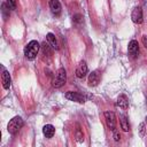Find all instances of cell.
I'll use <instances>...</instances> for the list:
<instances>
[{"label": "cell", "mask_w": 147, "mask_h": 147, "mask_svg": "<svg viewBox=\"0 0 147 147\" xmlns=\"http://www.w3.org/2000/svg\"><path fill=\"white\" fill-rule=\"evenodd\" d=\"M39 48H40V45L37 40H31L30 42H28V45L24 47V55L28 60H33L38 52H39Z\"/></svg>", "instance_id": "obj_1"}, {"label": "cell", "mask_w": 147, "mask_h": 147, "mask_svg": "<svg viewBox=\"0 0 147 147\" xmlns=\"http://www.w3.org/2000/svg\"><path fill=\"white\" fill-rule=\"evenodd\" d=\"M23 125H24V121L22 119V117L15 116L9 121V123L7 125V130L10 134H16L23 127Z\"/></svg>", "instance_id": "obj_2"}, {"label": "cell", "mask_w": 147, "mask_h": 147, "mask_svg": "<svg viewBox=\"0 0 147 147\" xmlns=\"http://www.w3.org/2000/svg\"><path fill=\"white\" fill-rule=\"evenodd\" d=\"M65 80H67V72H65V69L64 68H60L56 72V76L55 78L53 79V86L55 88H60L61 86H63L65 84Z\"/></svg>", "instance_id": "obj_3"}, {"label": "cell", "mask_w": 147, "mask_h": 147, "mask_svg": "<svg viewBox=\"0 0 147 147\" xmlns=\"http://www.w3.org/2000/svg\"><path fill=\"white\" fill-rule=\"evenodd\" d=\"M64 96L68 99V100H70V101H75V102H78V103H84L85 101H86V99H85V96L82 94V93H79V92H67L65 94H64Z\"/></svg>", "instance_id": "obj_4"}, {"label": "cell", "mask_w": 147, "mask_h": 147, "mask_svg": "<svg viewBox=\"0 0 147 147\" xmlns=\"http://www.w3.org/2000/svg\"><path fill=\"white\" fill-rule=\"evenodd\" d=\"M105 119H106V124L108 126L109 130L114 131L116 129V116L113 111H105Z\"/></svg>", "instance_id": "obj_5"}, {"label": "cell", "mask_w": 147, "mask_h": 147, "mask_svg": "<svg viewBox=\"0 0 147 147\" xmlns=\"http://www.w3.org/2000/svg\"><path fill=\"white\" fill-rule=\"evenodd\" d=\"M131 20H132L136 24H140V23H142V10H141L140 7H136V8L132 10Z\"/></svg>", "instance_id": "obj_6"}, {"label": "cell", "mask_w": 147, "mask_h": 147, "mask_svg": "<svg viewBox=\"0 0 147 147\" xmlns=\"http://www.w3.org/2000/svg\"><path fill=\"white\" fill-rule=\"evenodd\" d=\"M127 52H129V55L131 57H136L138 55V53H139V45H138V41L137 40H131L129 42Z\"/></svg>", "instance_id": "obj_7"}, {"label": "cell", "mask_w": 147, "mask_h": 147, "mask_svg": "<svg viewBox=\"0 0 147 147\" xmlns=\"http://www.w3.org/2000/svg\"><path fill=\"white\" fill-rule=\"evenodd\" d=\"M87 74V64L85 61H80L76 69V76L78 78H84Z\"/></svg>", "instance_id": "obj_8"}, {"label": "cell", "mask_w": 147, "mask_h": 147, "mask_svg": "<svg viewBox=\"0 0 147 147\" xmlns=\"http://www.w3.org/2000/svg\"><path fill=\"white\" fill-rule=\"evenodd\" d=\"M49 8H51V11L55 15V16H59L61 14V3L59 0H49Z\"/></svg>", "instance_id": "obj_9"}, {"label": "cell", "mask_w": 147, "mask_h": 147, "mask_svg": "<svg viewBox=\"0 0 147 147\" xmlns=\"http://www.w3.org/2000/svg\"><path fill=\"white\" fill-rule=\"evenodd\" d=\"M1 82H2V86L5 90H9L10 87V76H9V72L6 70V69H2V75H1Z\"/></svg>", "instance_id": "obj_10"}, {"label": "cell", "mask_w": 147, "mask_h": 147, "mask_svg": "<svg viewBox=\"0 0 147 147\" xmlns=\"http://www.w3.org/2000/svg\"><path fill=\"white\" fill-rule=\"evenodd\" d=\"M100 82V74L98 71H92L88 76V85L90 86H96Z\"/></svg>", "instance_id": "obj_11"}, {"label": "cell", "mask_w": 147, "mask_h": 147, "mask_svg": "<svg viewBox=\"0 0 147 147\" xmlns=\"http://www.w3.org/2000/svg\"><path fill=\"white\" fill-rule=\"evenodd\" d=\"M116 106L122 108V109H126L129 107V99L126 95L124 94H121L118 98H117V101H116Z\"/></svg>", "instance_id": "obj_12"}, {"label": "cell", "mask_w": 147, "mask_h": 147, "mask_svg": "<svg viewBox=\"0 0 147 147\" xmlns=\"http://www.w3.org/2000/svg\"><path fill=\"white\" fill-rule=\"evenodd\" d=\"M46 39H47V42L52 46V48L53 49H55V51H57L60 47H59V44H57V40H56V38H55V36L53 34V33H47V36H46Z\"/></svg>", "instance_id": "obj_13"}, {"label": "cell", "mask_w": 147, "mask_h": 147, "mask_svg": "<svg viewBox=\"0 0 147 147\" xmlns=\"http://www.w3.org/2000/svg\"><path fill=\"white\" fill-rule=\"evenodd\" d=\"M42 133H44V136H45L46 138H52V137L54 136V133H55V129H54L53 125L46 124V125L42 127Z\"/></svg>", "instance_id": "obj_14"}, {"label": "cell", "mask_w": 147, "mask_h": 147, "mask_svg": "<svg viewBox=\"0 0 147 147\" xmlns=\"http://www.w3.org/2000/svg\"><path fill=\"white\" fill-rule=\"evenodd\" d=\"M119 122H121V126L123 129V131L127 132L130 130V125H129V119L125 115H121L119 116Z\"/></svg>", "instance_id": "obj_15"}, {"label": "cell", "mask_w": 147, "mask_h": 147, "mask_svg": "<svg viewBox=\"0 0 147 147\" xmlns=\"http://www.w3.org/2000/svg\"><path fill=\"white\" fill-rule=\"evenodd\" d=\"M138 130H139V136L142 138L145 136V133H146V125H145V123H140Z\"/></svg>", "instance_id": "obj_16"}, {"label": "cell", "mask_w": 147, "mask_h": 147, "mask_svg": "<svg viewBox=\"0 0 147 147\" xmlns=\"http://www.w3.org/2000/svg\"><path fill=\"white\" fill-rule=\"evenodd\" d=\"M7 3H8V7L10 9H15L16 8V0H7Z\"/></svg>", "instance_id": "obj_17"}, {"label": "cell", "mask_w": 147, "mask_h": 147, "mask_svg": "<svg viewBox=\"0 0 147 147\" xmlns=\"http://www.w3.org/2000/svg\"><path fill=\"white\" fill-rule=\"evenodd\" d=\"M114 140H115V141H119V140H121V134H119V132L116 131V130H114Z\"/></svg>", "instance_id": "obj_18"}, {"label": "cell", "mask_w": 147, "mask_h": 147, "mask_svg": "<svg viewBox=\"0 0 147 147\" xmlns=\"http://www.w3.org/2000/svg\"><path fill=\"white\" fill-rule=\"evenodd\" d=\"M141 41H142V45L147 48V34H145V36H142V38H141Z\"/></svg>", "instance_id": "obj_19"}, {"label": "cell", "mask_w": 147, "mask_h": 147, "mask_svg": "<svg viewBox=\"0 0 147 147\" xmlns=\"http://www.w3.org/2000/svg\"><path fill=\"white\" fill-rule=\"evenodd\" d=\"M146 121H147V116H146Z\"/></svg>", "instance_id": "obj_20"}]
</instances>
